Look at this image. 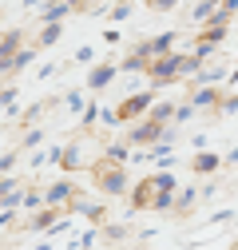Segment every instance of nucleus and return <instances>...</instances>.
<instances>
[{"instance_id": "obj_37", "label": "nucleus", "mask_w": 238, "mask_h": 250, "mask_svg": "<svg viewBox=\"0 0 238 250\" xmlns=\"http://www.w3.org/2000/svg\"><path fill=\"white\" fill-rule=\"evenodd\" d=\"M40 143H44V131L40 127H28L24 131V147H40Z\"/></svg>"}, {"instance_id": "obj_33", "label": "nucleus", "mask_w": 238, "mask_h": 250, "mask_svg": "<svg viewBox=\"0 0 238 250\" xmlns=\"http://www.w3.org/2000/svg\"><path fill=\"white\" fill-rule=\"evenodd\" d=\"M96 123H103V127H107V131H115V127H119V115H115V107H103Z\"/></svg>"}, {"instance_id": "obj_21", "label": "nucleus", "mask_w": 238, "mask_h": 250, "mask_svg": "<svg viewBox=\"0 0 238 250\" xmlns=\"http://www.w3.org/2000/svg\"><path fill=\"white\" fill-rule=\"evenodd\" d=\"M195 203H198V191H195V187H183V191L175 187V207H171V210H191Z\"/></svg>"}, {"instance_id": "obj_8", "label": "nucleus", "mask_w": 238, "mask_h": 250, "mask_svg": "<svg viewBox=\"0 0 238 250\" xmlns=\"http://www.w3.org/2000/svg\"><path fill=\"white\" fill-rule=\"evenodd\" d=\"M72 195H76V183L72 179H56L52 187H48V191H44V207H68L72 203Z\"/></svg>"}, {"instance_id": "obj_26", "label": "nucleus", "mask_w": 238, "mask_h": 250, "mask_svg": "<svg viewBox=\"0 0 238 250\" xmlns=\"http://www.w3.org/2000/svg\"><path fill=\"white\" fill-rule=\"evenodd\" d=\"M96 242H99V227H92V230H83L79 238H68L64 246H96Z\"/></svg>"}, {"instance_id": "obj_42", "label": "nucleus", "mask_w": 238, "mask_h": 250, "mask_svg": "<svg viewBox=\"0 0 238 250\" xmlns=\"http://www.w3.org/2000/svg\"><path fill=\"white\" fill-rule=\"evenodd\" d=\"M222 163H230V167H238V147H230V151H226V159H222Z\"/></svg>"}, {"instance_id": "obj_16", "label": "nucleus", "mask_w": 238, "mask_h": 250, "mask_svg": "<svg viewBox=\"0 0 238 250\" xmlns=\"http://www.w3.org/2000/svg\"><path fill=\"white\" fill-rule=\"evenodd\" d=\"M99 159H107V163H127V159H131V143H127V139H123V143H107Z\"/></svg>"}, {"instance_id": "obj_4", "label": "nucleus", "mask_w": 238, "mask_h": 250, "mask_svg": "<svg viewBox=\"0 0 238 250\" xmlns=\"http://www.w3.org/2000/svg\"><path fill=\"white\" fill-rule=\"evenodd\" d=\"M159 131H163L159 123H151V119L143 115V119H135V123H131V131H127L123 139H127L131 147H147V143H155V139H159Z\"/></svg>"}, {"instance_id": "obj_36", "label": "nucleus", "mask_w": 238, "mask_h": 250, "mask_svg": "<svg viewBox=\"0 0 238 250\" xmlns=\"http://www.w3.org/2000/svg\"><path fill=\"white\" fill-rule=\"evenodd\" d=\"M127 16H131V4H127V0H119V4L111 8V20H115V24H123Z\"/></svg>"}, {"instance_id": "obj_22", "label": "nucleus", "mask_w": 238, "mask_h": 250, "mask_svg": "<svg viewBox=\"0 0 238 250\" xmlns=\"http://www.w3.org/2000/svg\"><path fill=\"white\" fill-rule=\"evenodd\" d=\"M175 207V191H155V199H151V207L147 210H159V214H167Z\"/></svg>"}, {"instance_id": "obj_40", "label": "nucleus", "mask_w": 238, "mask_h": 250, "mask_svg": "<svg viewBox=\"0 0 238 250\" xmlns=\"http://www.w3.org/2000/svg\"><path fill=\"white\" fill-rule=\"evenodd\" d=\"M211 223H215V227H226V223H234V210H215V214H211Z\"/></svg>"}, {"instance_id": "obj_5", "label": "nucleus", "mask_w": 238, "mask_h": 250, "mask_svg": "<svg viewBox=\"0 0 238 250\" xmlns=\"http://www.w3.org/2000/svg\"><path fill=\"white\" fill-rule=\"evenodd\" d=\"M24 48V28H8L4 36H0V76H8V60Z\"/></svg>"}, {"instance_id": "obj_45", "label": "nucleus", "mask_w": 238, "mask_h": 250, "mask_svg": "<svg viewBox=\"0 0 238 250\" xmlns=\"http://www.w3.org/2000/svg\"><path fill=\"white\" fill-rule=\"evenodd\" d=\"M24 8H40V0H24Z\"/></svg>"}, {"instance_id": "obj_35", "label": "nucleus", "mask_w": 238, "mask_h": 250, "mask_svg": "<svg viewBox=\"0 0 238 250\" xmlns=\"http://www.w3.org/2000/svg\"><path fill=\"white\" fill-rule=\"evenodd\" d=\"M76 64H96V48H92V44L76 48Z\"/></svg>"}, {"instance_id": "obj_14", "label": "nucleus", "mask_w": 238, "mask_h": 250, "mask_svg": "<svg viewBox=\"0 0 238 250\" xmlns=\"http://www.w3.org/2000/svg\"><path fill=\"white\" fill-rule=\"evenodd\" d=\"M171 115H175V100H159V96H155V104L147 107V119L159 123V127H163V123H171Z\"/></svg>"}, {"instance_id": "obj_2", "label": "nucleus", "mask_w": 238, "mask_h": 250, "mask_svg": "<svg viewBox=\"0 0 238 250\" xmlns=\"http://www.w3.org/2000/svg\"><path fill=\"white\" fill-rule=\"evenodd\" d=\"M151 104H155V87H147V91H135V96L119 100V104H115V115H119V123H135V119L147 115Z\"/></svg>"}, {"instance_id": "obj_41", "label": "nucleus", "mask_w": 238, "mask_h": 250, "mask_svg": "<svg viewBox=\"0 0 238 250\" xmlns=\"http://www.w3.org/2000/svg\"><path fill=\"white\" fill-rule=\"evenodd\" d=\"M56 72H60V68H56V64H44V68H40V72H36V76H40V80H52V76H56Z\"/></svg>"}, {"instance_id": "obj_1", "label": "nucleus", "mask_w": 238, "mask_h": 250, "mask_svg": "<svg viewBox=\"0 0 238 250\" xmlns=\"http://www.w3.org/2000/svg\"><path fill=\"white\" fill-rule=\"evenodd\" d=\"M92 179H96V187H99V191H103L107 199H119V195H127V191H131V179H127L123 163L96 159V167H92Z\"/></svg>"}, {"instance_id": "obj_44", "label": "nucleus", "mask_w": 238, "mask_h": 250, "mask_svg": "<svg viewBox=\"0 0 238 250\" xmlns=\"http://www.w3.org/2000/svg\"><path fill=\"white\" fill-rule=\"evenodd\" d=\"M68 4H72V12H76V8H87V0H68Z\"/></svg>"}, {"instance_id": "obj_17", "label": "nucleus", "mask_w": 238, "mask_h": 250, "mask_svg": "<svg viewBox=\"0 0 238 250\" xmlns=\"http://www.w3.org/2000/svg\"><path fill=\"white\" fill-rule=\"evenodd\" d=\"M115 68L123 72V76H127V72H147V56H143L139 48H131V52L123 56V64H115Z\"/></svg>"}, {"instance_id": "obj_29", "label": "nucleus", "mask_w": 238, "mask_h": 250, "mask_svg": "<svg viewBox=\"0 0 238 250\" xmlns=\"http://www.w3.org/2000/svg\"><path fill=\"white\" fill-rule=\"evenodd\" d=\"M0 107H4L8 115H16V87H12V83L0 87Z\"/></svg>"}, {"instance_id": "obj_20", "label": "nucleus", "mask_w": 238, "mask_h": 250, "mask_svg": "<svg viewBox=\"0 0 238 250\" xmlns=\"http://www.w3.org/2000/svg\"><path fill=\"white\" fill-rule=\"evenodd\" d=\"M151 183H155V191H175V175H171V167H163V163H155V175H151Z\"/></svg>"}, {"instance_id": "obj_19", "label": "nucleus", "mask_w": 238, "mask_h": 250, "mask_svg": "<svg viewBox=\"0 0 238 250\" xmlns=\"http://www.w3.org/2000/svg\"><path fill=\"white\" fill-rule=\"evenodd\" d=\"M218 4H222V0H198V4L191 8V20H195V24H206V20L218 12Z\"/></svg>"}, {"instance_id": "obj_15", "label": "nucleus", "mask_w": 238, "mask_h": 250, "mask_svg": "<svg viewBox=\"0 0 238 250\" xmlns=\"http://www.w3.org/2000/svg\"><path fill=\"white\" fill-rule=\"evenodd\" d=\"M60 36H64V20H48V24L40 28L36 48H56V44H60Z\"/></svg>"}, {"instance_id": "obj_12", "label": "nucleus", "mask_w": 238, "mask_h": 250, "mask_svg": "<svg viewBox=\"0 0 238 250\" xmlns=\"http://www.w3.org/2000/svg\"><path fill=\"white\" fill-rule=\"evenodd\" d=\"M68 12H72L68 0H40V24H48V20H64Z\"/></svg>"}, {"instance_id": "obj_30", "label": "nucleus", "mask_w": 238, "mask_h": 250, "mask_svg": "<svg viewBox=\"0 0 238 250\" xmlns=\"http://www.w3.org/2000/svg\"><path fill=\"white\" fill-rule=\"evenodd\" d=\"M198 111L191 107V104H175V115H171V123H175V127H178V123H187V119H195Z\"/></svg>"}, {"instance_id": "obj_27", "label": "nucleus", "mask_w": 238, "mask_h": 250, "mask_svg": "<svg viewBox=\"0 0 238 250\" xmlns=\"http://www.w3.org/2000/svg\"><path fill=\"white\" fill-rule=\"evenodd\" d=\"M96 119H99V107H96V104H83V111H79L83 131H92V127H96Z\"/></svg>"}, {"instance_id": "obj_23", "label": "nucleus", "mask_w": 238, "mask_h": 250, "mask_svg": "<svg viewBox=\"0 0 238 250\" xmlns=\"http://www.w3.org/2000/svg\"><path fill=\"white\" fill-rule=\"evenodd\" d=\"M36 207H44V191H20V210H36Z\"/></svg>"}, {"instance_id": "obj_28", "label": "nucleus", "mask_w": 238, "mask_h": 250, "mask_svg": "<svg viewBox=\"0 0 238 250\" xmlns=\"http://www.w3.org/2000/svg\"><path fill=\"white\" fill-rule=\"evenodd\" d=\"M20 187H24L20 175H12V171H8V175H0V195H12V191H20Z\"/></svg>"}, {"instance_id": "obj_32", "label": "nucleus", "mask_w": 238, "mask_h": 250, "mask_svg": "<svg viewBox=\"0 0 238 250\" xmlns=\"http://www.w3.org/2000/svg\"><path fill=\"white\" fill-rule=\"evenodd\" d=\"M178 4H183V0H147V8H151V12H175Z\"/></svg>"}, {"instance_id": "obj_6", "label": "nucleus", "mask_w": 238, "mask_h": 250, "mask_svg": "<svg viewBox=\"0 0 238 250\" xmlns=\"http://www.w3.org/2000/svg\"><path fill=\"white\" fill-rule=\"evenodd\" d=\"M147 60H151V56H163V52H171V48H178V32H175V28H171V32H159V36H151V40H139L135 44Z\"/></svg>"}, {"instance_id": "obj_43", "label": "nucleus", "mask_w": 238, "mask_h": 250, "mask_svg": "<svg viewBox=\"0 0 238 250\" xmlns=\"http://www.w3.org/2000/svg\"><path fill=\"white\" fill-rule=\"evenodd\" d=\"M222 83H238V68H234V72H226V80H222Z\"/></svg>"}, {"instance_id": "obj_9", "label": "nucleus", "mask_w": 238, "mask_h": 250, "mask_svg": "<svg viewBox=\"0 0 238 250\" xmlns=\"http://www.w3.org/2000/svg\"><path fill=\"white\" fill-rule=\"evenodd\" d=\"M68 210H72L76 218H92V223H103V203H92V199H83L79 191L72 195V203H68Z\"/></svg>"}, {"instance_id": "obj_39", "label": "nucleus", "mask_w": 238, "mask_h": 250, "mask_svg": "<svg viewBox=\"0 0 238 250\" xmlns=\"http://www.w3.org/2000/svg\"><path fill=\"white\" fill-rule=\"evenodd\" d=\"M16 223V207H0V230Z\"/></svg>"}, {"instance_id": "obj_34", "label": "nucleus", "mask_w": 238, "mask_h": 250, "mask_svg": "<svg viewBox=\"0 0 238 250\" xmlns=\"http://www.w3.org/2000/svg\"><path fill=\"white\" fill-rule=\"evenodd\" d=\"M107 242H127V227H99Z\"/></svg>"}, {"instance_id": "obj_3", "label": "nucleus", "mask_w": 238, "mask_h": 250, "mask_svg": "<svg viewBox=\"0 0 238 250\" xmlns=\"http://www.w3.org/2000/svg\"><path fill=\"white\" fill-rule=\"evenodd\" d=\"M87 151H92L87 135L72 139L68 147H60V167H64V171H83V167H87Z\"/></svg>"}, {"instance_id": "obj_25", "label": "nucleus", "mask_w": 238, "mask_h": 250, "mask_svg": "<svg viewBox=\"0 0 238 250\" xmlns=\"http://www.w3.org/2000/svg\"><path fill=\"white\" fill-rule=\"evenodd\" d=\"M64 107H68L72 115H79V111H83V91H79V87H72L68 96H64Z\"/></svg>"}, {"instance_id": "obj_24", "label": "nucleus", "mask_w": 238, "mask_h": 250, "mask_svg": "<svg viewBox=\"0 0 238 250\" xmlns=\"http://www.w3.org/2000/svg\"><path fill=\"white\" fill-rule=\"evenodd\" d=\"M198 72V60L191 56V52H183V56H178V76H183V80H191Z\"/></svg>"}, {"instance_id": "obj_46", "label": "nucleus", "mask_w": 238, "mask_h": 250, "mask_svg": "<svg viewBox=\"0 0 238 250\" xmlns=\"http://www.w3.org/2000/svg\"><path fill=\"white\" fill-rule=\"evenodd\" d=\"M96 4H99V0H87V8H83V12H92V8H96Z\"/></svg>"}, {"instance_id": "obj_18", "label": "nucleus", "mask_w": 238, "mask_h": 250, "mask_svg": "<svg viewBox=\"0 0 238 250\" xmlns=\"http://www.w3.org/2000/svg\"><path fill=\"white\" fill-rule=\"evenodd\" d=\"M32 60H36V48H32V44H24V48L8 60V76H12V72H24L28 64H32Z\"/></svg>"}, {"instance_id": "obj_13", "label": "nucleus", "mask_w": 238, "mask_h": 250, "mask_svg": "<svg viewBox=\"0 0 238 250\" xmlns=\"http://www.w3.org/2000/svg\"><path fill=\"white\" fill-rule=\"evenodd\" d=\"M222 167V159H218V155L211 151V147H202V151H195V171L198 175H215Z\"/></svg>"}, {"instance_id": "obj_10", "label": "nucleus", "mask_w": 238, "mask_h": 250, "mask_svg": "<svg viewBox=\"0 0 238 250\" xmlns=\"http://www.w3.org/2000/svg\"><path fill=\"white\" fill-rule=\"evenodd\" d=\"M115 76H119L115 64H96L92 72H87V87H92V91H103L107 83H115Z\"/></svg>"}, {"instance_id": "obj_38", "label": "nucleus", "mask_w": 238, "mask_h": 250, "mask_svg": "<svg viewBox=\"0 0 238 250\" xmlns=\"http://www.w3.org/2000/svg\"><path fill=\"white\" fill-rule=\"evenodd\" d=\"M218 104H222V115H238V96H234V91H230V96H222Z\"/></svg>"}, {"instance_id": "obj_31", "label": "nucleus", "mask_w": 238, "mask_h": 250, "mask_svg": "<svg viewBox=\"0 0 238 250\" xmlns=\"http://www.w3.org/2000/svg\"><path fill=\"white\" fill-rule=\"evenodd\" d=\"M16 163H20V151H4V155H0V175L16 171Z\"/></svg>"}, {"instance_id": "obj_11", "label": "nucleus", "mask_w": 238, "mask_h": 250, "mask_svg": "<svg viewBox=\"0 0 238 250\" xmlns=\"http://www.w3.org/2000/svg\"><path fill=\"white\" fill-rule=\"evenodd\" d=\"M56 207H36V210H28V223H24V230H48L52 223H56Z\"/></svg>"}, {"instance_id": "obj_7", "label": "nucleus", "mask_w": 238, "mask_h": 250, "mask_svg": "<svg viewBox=\"0 0 238 250\" xmlns=\"http://www.w3.org/2000/svg\"><path fill=\"white\" fill-rule=\"evenodd\" d=\"M218 100H222V83H198V87H195V96H191L187 104H191L195 111H211Z\"/></svg>"}]
</instances>
